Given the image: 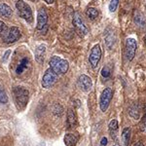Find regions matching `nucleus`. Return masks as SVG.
<instances>
[{
  "label": "nucleus",
  "instance_id": "nucleus-1",
  "mask_svg": "<svg viewBox=\"0 0 146 146\" xmlns=\"http://www.w3.org/2000/svg\"><path fill=\"white\" fill-rule=\"evenodd\" d=\"M14 94V100H15L16 106L18 109H23L27 104L28 101V91L25 89L23 87H15L13 90Z\"/></svg>",
  "mask_w": 146,
  "mask_h": 146
},
{
  "label": "nucleus",
  "instance_id": "nucleus-2",
  "mask_svg": "<svg viewBox=\"0 0 146 146\" xmlns=\"http://www.w3.org/2000/svg\"><path fill=\"white\" fill-rule=\"evenodd\" d=\"M49 64H50V68H52L58 75L65 74L68 70V67H69L67 60H63V58L58 56H52L50 62H49Z\"/></svg>",
  "mask_w": 146,
  "mask_h": 146
},
{
  "label": "nucleus",
  "instance_id": "nucleus-3",
  "mask_svg": "<svg viewBox=\"0 0 146 146\" xmlns=\"http://www.w3.org/2000/svg\"><path fill=\"white\" fill-rule=\"evenodd\" d=\"M16 8H17L18 13L21 18L25 20L27 23L32 22L33 16H32V11H31V9H30L29 5H27L23 0H19L17 3H16Z\"/></svg>",
  "mask_w": 146,
  "mask_h": 146
},
{
  "label": "nucleus",
  "instance_id": "nucleus-4",
  "mask_svg": "<svg viewBox=\"0 0 146 146\" xmlns=\"http://www.w3.org/2000/svg\"><path fill=\"white\" fill-rule=\"evenodd\" d=\"M73 25L75 27V30L78 33L79 36L84 37L89 33V29L86 27V23H84V21L82 20L81 16L78 13H75L73 16Z\"/></svg>",
  "mask_w": 146,
  "mask_h": 146
},
{
  "label": "nucleus",
  "instance_id": "nucleus-5",
  "mask_svg": "<svg viewBox=\"0 0 146 146\" xmlns=\"http://www.w3.org/2000/svg\"><path fill=\"white\" fill-rule=\"evenodd\" d=\"M58 75L54 71L52 68H49L48 70H46L45 74H44L43 78H42V86L45 89H49L51 87H53L56 84V82L58 81Z\"/></svg>",
  "mask_w": 146,
  "mask_h": 146
},
{
  "label": "nucleus",
  "instance_id": "nucleus-6",
  "mask_svg": "<svg viewBox=\"0 0 146 146\" xmlns=\"http://www.w3.org/2000/svg\"><path fill=\"white\" fill-rule=\"evenodd\" d=\"M112 96H113V91L111 88H106L102 91L100 100V106L101 111L104 112L107 110L110 101L112 100Z\"/></svg>",
  "mask_w": 146,
  "mask_h": 146
},
{
  "label": "nucleus",
  "instance_id": "nucleus-7",
  "mask_svg": "<svg viewBox=\"0 0 146 146\" xmlns=\"http://www.w3.org/2000/svg\"><path fill=\"white\" fill-rule=\"evenodd\" d=\"M21 37V31L18 27H13L7 31V33L3 36L4 42L7 44H12L15 43L16 41H18Z\"/></svg>",
  "mask_w": 146,
  "mask_h": 146
},
{
  "label": "nucleus",
  "instance_id": "nucleus-8",
  "mask_svg": "<svg viewBox=\"0 0 146 146\" xmlns=\"http://www.w3.org/2000/svg\"><path fill=\"white\" fill-rule=\"evenodd\" d=\"M136 52V41L133 38H128L126 41V49H125V55L128 60H131L135 56Z\"/></svg>",
  "mask_w": 146,
  "mask_h": 146
},
{
  "label": "nucleus",
  "instance_id": "nucleus-9",
  "mask_svg": "<svg viewBox=\"0 0 146 146\" xmlns=\"http://www.w3.org/2000/svg\"><path fill=\"white\" fill-rule=\"evenodd\" d=\"M101 58V49L100 45H95L93 47L90 54V56H89V62H90V64L92 65L93 68H96L98 66V62H100Z\"/></svg>",
  "mask_w": 146,
  "mask_h": 146
},
{
  "label": "nucleus",
  "instance_id": "nucleus-10",
  "mask_svg": "<svg viewBox=\"0 0 146 146\" xmlns=\"http://www.w3.org/2000/svg\"><path fill=\"white\" fill-rule=\"evenodd\" d=\"M48 23V15H47L46 11L44 8H41L38 11V15H37V27L36 28L38 30L43 29Z\"/></svg>",
  "mask_w": 146,
  "mask_h": 146
},
{
  "label": "nucleus",
  "instance_id": "nucleus-11",
  "mask_svg": "<svg viewBox=\"0 0 146 146\" xmlns=\"http://www.w3.org/2000/svg\"><path fill=\"white\" fill-rule=\"evenodd\" d=\"M92 79L87 75H81L78 79V87L84 92H88L91 90L92 88Z\"/></svg>",
  "mask_w": 146,
  "mask_h": 146
},
{
  "label": "nucleus",
  "instance_id": "nucleus-12",
  "mask_svg": "<svg viewBox=\"0 0 146 146\" xmlns=\"http://www.w3.org/2000/svg\"><path fill=\"white\" fill-rule=\"evenodd\" d=\"M45 54H46V47L44 45H39L35 49V60H37V62L39 63H43L44 62V58H45Z\"/></svg>",
  "mask_w": 146,
  "mask_h": 146
},
{
  "label": "nucleus",
  "instance_id": "nucleus-13",
  "mask_svg": "<svg viewBox=\"0 0 146 146\" xmlns=\"http://www.w3.org/2000/svg\"><path fill=\"white\" fill-rule=\"evenodd\" d=\"M79 141L78 133H67L64 136V143L66 146H75Z\"/></svg>",
  "mask_w": 146,
  "mask_h": 146
},
{
  "label": "nucleus",
  "instance_id": "nucleus-14",
  "mask_svg": "<svg viewBox=\"0 0 146 146\" xmlns=\"http://www.w3.org/2000/svg\"><path fill=\"white\" fill-rule=\"evenodd\" d=\"M67 127L69 129H74L75 126L77 124V119H76V114L72 109H68L67 111Z\"/></svg>",
  "mask_w": 146,
  "mask_h": 146
},
{
  "label": "nucleus",
  "instance_id": "nucleus-15",
  "mask_svg": "<svg viewBox=\"0 0 146 146\" xmlns=\"http://www.w3.org/2000/svg\"><path fill=\"white\" fill-rule=\"evenodd\" d=\"M13 14L12 9L5 3H1L0 4V16L4 18H10Z\"/></svg>",
  "mask_w": 146,
  "mask_h": 146
},
{
  "label": "nucleus",
  "instance_id": "nucleus-16",
  "mask_svg": "<svg viewBox=\"0 0 146 146\" xmlns=\"http://www.w3.org/2000/svg\"><path fill=\"white\" fill-rule=\"evenodd\" d=\"M122 138H123L124 146H128L129 142V138H131V129L129 128L124 129L123 133H122Z\"/></svg>",
  "mask_w": 146,
  "mask_h": 146
},
{
  "label": "nucleus",
  "instance_id": "nucleus-17",
  "mask_svg": "<svg viewBox=\"0 0 146 146\" xmlns=\"http://www.w3.org/2000/svg\"><path fill=\"white\" fill-rule=\"evenodd\" d=\"M27 64H28V60L27 58H23L22 62H20V64L18 65L17 69H16V72H17V74H22L23 70L25 69V68L27 67Z\"/></svg>",
  "mask_w": 146,
  "mask_h": 146
},
{
  "label": "nucleus",
  "instance_id": "nucleus-18",
  "mask_svg": "<svg viewBox=\"0 0 146 146\" xmlns=\"http://www.w3.org/2000/svg\"><path fill=\"white\" fill-rule=\"evenodd\" d=\"M86 15L89 19L94 21L98 17V11L96 8H89L86 12Z\"/></svg>",
  "mask_w": 146,
  "mask_h": 146
},
{
  "label": "nucleus",
  "instance_id": "nucleus-19",
  "mask_svg": "<svg viewBox=\"0 0 146 146\" xmlns=\"http://www.w3.org/2000/svg\"><path fill=\"white\" fill-rule=\"evenodd\" d=\"M137 106V104H135L129 108V115L135 119H138V117H139V109Z\"/></svg>",
  "mask_w": 146,
  "mask_h": 146
},
{
  "label": "nucleus",
  "instance_id": "nucleus-20",
  "mask_svg": "<svg viewBox=\"0 0 146 146\" xmlns=\"http://www.w3.org/2000/svg\"><path fill=\"white\" fill-rule=\"evenodd\" d=\"M117 129H118V122H117V120H112L109 124V131L111 133L112 136H113V133H115Z\"/></svg>",
  "mask_w": 146,
  "mask_h": 146
},
{
  "label": "nucleus",
  "instance_id": "nucleus-21",
  "mask_svg": "<svg viewBox=\"0 0 146 146\" xmlns=\"http://www.w3.org/2000/svg\"><path fill=\"white\" fill-rule=\"evenodd\" d=\"M7 101H8V96H7L5 91L3 90V88L0 86V102L7 103Z\"/></svg>",
  "mask_w": 146,
  "mask_h": 146
},
{
  "label": "nucleus",
  "instance_id": "nucleus-22",
  "mask_svg": "<svg viewBox=\"0 0 146 146\" xmlns=\"http://www.w3.org/2000/svg\"><path fill=\"white\" fill-rule=\"evenodd\" d=\"M7 31H8V27H7L6 23L0 21V36H4Z\"/></svg>",
  "mask_w": 146,
  "mask_h": 146
},
{
  "label": "nucleus",
  "instance_id": "nucleus-23",
  "mask_svg": "<svg viewBox=\"0 0 146 146\" xmlns=\"http://www.w3.org/2000/svg\"><path fill=\"white\" fill-rule=\"evenodd\" d=\"M118 4H119V0H110V3H109V11H110V12L116 11L117 7H118Z\"/></svg>",
  "mask_w": 146,
  "mask_h": 146
},
{
  "label": "nucleus",
  "instance_id": "nucleus-24",
  "mask_svg": "<svg viewBox=\"0 0 146 146\" xmlns=\"http://www.w3.org/2000/svg\"><path fill=\"white\" fill-rule=\"evenodd\" d=\"M101 75H102L104 78H108L110 76V69L108 66H104L101 70Z\"/></svg>",
  "mask_w": 146,
  "mask_h": 146
},
{
  "label": "nucleus",
  "instance_id": "nucleus-25",
  "mask_svg": "<svg viewBox=\"0 0 146 146\" xmlns=\"http://www.w3.org/2000/svg\"><path fill=\"white\" fill-rule=\"evenodd\" d=\"M140 129L141 131H144L146 133V110H145V115L143 117V119L141 120V123H140Z\"/></svg>",
  "mask_w": 146,
  "mask_h": 146
},
{
  "label": "nucleus",
  "instance_id": "nucleus-26",
  "mask_svg": "<svg viewBox=\"0 0 146 146\" xmlns=\"http://www.w3.org/2000/svg\"><path fill=\"white\" fill-rule=\"evenodd\" d=\"M100 143H101V145H102V146H106L107 145V138L106 137H102Z\"/></svg>",
  "mask_w": 146,
  "mask_h": 146
},
{
  "label": "nucleus",
  "instance_id": "nucleus-27",
  "mask_svg": "<svg viewBox=\"0 0 146 146\" xmlns=\"http://www.w3.org/2000/svg\"><path fill=\"white\" fill-rule=\"evenodd\" d=\"M9 54H10V51H7L6 53H5V56H4V58H3V62H6V60L8 58Z\"/></svg>",
  "mask_w": 146,
  "mask_h": 146
},
{
  "label": "nucleus",
  "instance_id": "nucleus-28",
  "mask_svg": "<svg viewBox=\"0 0 146 146\" xmlns=\"http://www.w3.org/2000/svg\"><path fill=\"white\" fill-rule=\"evenodd\" d=\"M133 146H144V145H143V143L141 142V141H138V142L135 143V144H133Z\"/></svg>",
  "mask_w": 146,
  "mask_h": 146
},
{
  "label": "nucleus",
  "instance_id": "nucleus-29",
  "mask_svg": "<svg viewBox=\"0 0 146 146\" xmlns=\"http://www.w3.org/2000/svg\"><path fill=\"white\" fill-rule=\"evenodd\" d=\"M54 1L55 0H45V2H47L48 4H52V3H54Z\"/></svg>",
  "mask_w": 146,
  "mask_h": 146
},
{
  "label": "nucleus",
  "instance_id": "nucleus-30",
  "mask_svg": "<svg viewBox=\"0 0 146 146\" xmlns=\"http://www.w3.org/2000/svg\"><path fill=\"white\" fill-rule=\"evenodd\" d=\"M29 1H32V2H35V1H38V0H29Z\"/></svg>",
  "mask_w": 146,
  "mask_h": 146
},
{
  "label": "nucleus",
  "instance_id": "nucleus-31",
  "mask_svg": "<svg viewBox=\"0 0 146 146\" xmlns=\"http://www.w3.org/2000/svg\"><path fill=\"white\" fill-rule=\"evenodd\" d=\"M113 146H120V145L118 144V143H116V144H115V145H113Z\"/></svg>",
  "mask_w": 146,
  "mask_h": 146
},
{
  "label": "nucleus",
  "instance_id": "nucleus-32",
  "mask_svg": "<svg viewBox=\"0 0 146 146\" xmlns=\"http://www.w3.org/2000/svg\"><path fill=\"white\" fill-rule=\"evenodd\" d=\"M144 41H145V45H146V35H145V38H144Z\"/></svg>",
  "mask_w": 146,
  "mask_h": 146
}]
</instances>
